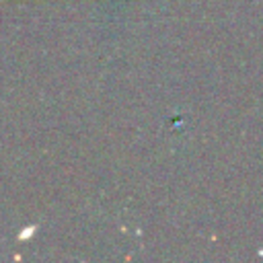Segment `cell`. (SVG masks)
Wrapping results in <instances>:
<instances>
[]
</instances>
